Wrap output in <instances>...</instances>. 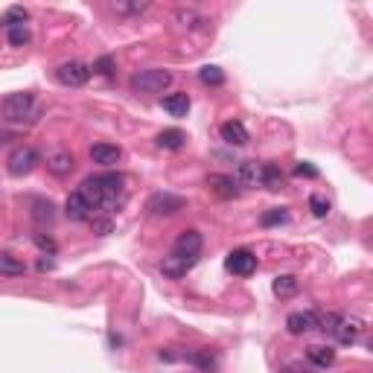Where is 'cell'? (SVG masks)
<instances>
[{
	"mask_svg": "<svg viewBox=\"0 0 373 373\" xmlns=\"http://www.w3.org/2000/svg\"><path fill=\"white\" fill-rule=\"evenodd\" d=\"M79 192L85 196V201L94 207V213H114L126 204V178L120 172H102V175H91L85 178Z\"/></svg>",
	"mask_w": 373,
	"mask_h": 373,
	"instance_id": "1",
	"label": "cell"
},
{
	"mask_svg": "<svg viewBox=\"0 0 373 373\" xmlns=\"http://www.w3.org/2000/svg\"><path fill=\"white\" fill-rule=\"evenodd\" d=\"M318 330L333 335L338 345H356L365 335V321L356 315H324L318 318Z\"/></svg>",
	"mask_w": 373,
	"mask_h": 373,
	"instance_id": "2",
	"label": "cell"
},
{
	"mask_svg": "<svg viewBox=\"0 0 373 373\" xmlns=\"http://www.w3.org/2000/svg\"><path fill=\"white\" fill-rule=\"evenodd\" d=\"M169 85H172V73L160 70V67H149V70H140L131 76V91H138V94H160Z\"/></svg>",
	"mask_w": 373,
	"mask_h": 373,
	"instance_id": "3",
	"label": "cell"
},
{
	"mask_svg": "<svg viewBox=\"0 0 373 373\" xmlns=\"http://www.w3.org/2000/svg\"><path fill=\"white\" fill-rule=\"evenodd\" d=\"M3 117L9 123H24V120H33L35 114V94L29 91H21V94H9L3 99Z\"/></svg>",
	"mask_w": 373,
	"mask_h": 373,
	"instance_id": "4",
	"label": "cell"
},
{
	"mask_svg": "<svg viewBox=\"0 0 373 373\" xmlns=\"http://www.w3.org/2000/svg\"><path fill=\"white\" fill-rule=\"evenodd\" d=\"M88 79H91V67L85 62H65L56 67V82L65 88H82Z\"/></svg>",
	"mask_w": 373,
	"mask_h": 373,
	"instance_id": "5",
	"label": "cell"
},
{
	"mask_svg": "<svg viewBox=\"0 0 373 373\" xmlns=\"http://www.w3.org/2000/svg\"><path fill=\"white\" fill-rule=\"evenodd\" d=\"M184 207H187L184 196H175V192H155V196L149 199L146 210L152 216H172L178 210H184Z\"/></svg>",
	"mask_w": 373,
	"mask_h": 373,
	"instance_id": "6",
	"label": "cell"
},
{
	"mask_svg": "<svg viewBox=\"0 0 373 373\" xmlns=\"http://www.w3.org/2000/svg\"><path fill=\"white\" fill-rule=\"evenodd\" d=\"M6 167H9V172L15 175V178H21V175H29L35 167H38V152L33 146H18L15 152L9 155V160H6Z\"/></svg>",
	"mask_w": 373,
	"mask_h": 373,
	"instance_id": "7",
	"label": "cell"
},
{
	"mask_svg": "<svg viewBox=\"0 0 373 373\" xmlns=\"http://www.w3.org/2000/svg\"><path fill=\"white\" fill-rule=\"evenodd\" d=\"M225 265H228V272H231V274H236V277H248V274L257 272V254H251V251H245V248H236V251L228 254Z\"/></svg>",
	"mask_w": 373,
	"mask_h": 373,
	"instance_id": "8",
	"label": "cell"
},
{
	"mask_svg": "<svg viewBox=\"0 0 373 373\" xmlns=\"http://www.w3.org/2000/svg\"><path fill=\"white\" fill-rule=\"evenodd\" d=\"M201 245H204V240H201V233L199 231H181V236L175 240V245H172V254H178V257H196L199 260V254H201Z\"/></svg>",
	"mask_w": 373,
	"mask_h": 373,
	"instance_id": "9",
	"label": "cell"
},
{
	"mask_svg": "<svg viewBox=\"0 0 373 373\" xmlns=\"http://www.w3.org/2000/svg\"><path fill=\"white\" fill-rule=\"evenodd\" d=\"M65 216L70 222H91L94 219V207L85 201V196L76 190V192H70L67 201H65Z\"/></svg>",
	"mask_w": 373,
	"mask_h": 373,
	"instance_id": "10",
	"label": "cell"
},
{
	"mask_svg": "<svg viewBox=\"0 0 373 373\" xmlns=\"http://www.w3.org/2000/svg\"><path fill=\"white\" fill-rule=\"evenodd\" d=\"M286 330L292 335H309V333H315L318 330V315L315 312H292V315L286 318Z\"/></svg>",
	"mask_w": 373,
	"mask_h": 373,
	"instance_id": "11",
	"label": "cell"
},
{
	"mask_svg": "<svg viewBox=\"0 0 373 373\" xmlns=\"http://www.w3.org/2000/svg\"><path fill=\"white\" fill-rule=\"evenodd\" d=\"M240 187H263V163L257 160H240L236 167V178H233Z\"/></svg>",
	"mask_w": 373,
	"mask_h": 373,
	"instance_id": "12",
	"label": "cell"
},
{
	"mask_svg": "<svg viewBox=\"0 0 373 373\" xmlns=\"http://www.w3.org/2000/svg\"><path fill=\"white\" fill-rule=\"evenodd\" d=\"M196 263H199L196 257H178V254H169V257H163L160 272L167 277H172V280H178V277H184Z\"/></svg>",
	"mask_w": 373,
	"mask_h": 373,
	"instance_id": "13",
	"label": "cell"
},
{
	"mask_svg": "<svg viewBox=\"0 0 373 373\" xmlns=\"http://www.w3.org/2000/svg\"><path fill=\"white\" fill-rule=\"evenodd\" d=\"M207 187H210L219 199H236L240 196V184L231 175H207Z\"/></svg>",
	"mask_w": 373,
	"mask_h": 373,
	"instance_id": "14",
	"label": "cell"
},
{
	"mask_svg": "<svg viewBox=\"0 0 373 373\" xmlns=\"http://www.w3.org/2000/svg\"><path fill=\"white\" fill-rule=\"evenodd\" d=\"M91 158H94V163H99V167H114V163H120L123 149L111 146V143H97V146H91Z\"/></svg>",
	"mask_w": 373,
	"mask_h": 373,
	"instance_id": "15",
	"label": "cell"
},
{
	"mask_svg": "<svg viewBox=\"0 0 373 373\" xmlns=\"http://www.w3.org/2000/svg\"><path fill=\"white\" fill-rule=\"evenodd\" d=\"M73 167H76V160H73V155H70V152H53V155L47 158V169H50L56 178L70 175V172H73Z\"/></svg>",
	"mask_w": 373,
	"mask_h": 373,
	"instance_id": "16",
	"label": "cell"
},
{
	"mask_svg": "<svg viewBox=\"0 0 373 373\" xmlns=\"http://www.w3.org/2000/svg\"><path fill=\"white\" fill-rule=\"evenodd\" d=\"M222 140L231 143V146H242V143H248V129L240 120L222 123Z\"/></svg>",
	"mask_w": 373,
	"mask_h": 373,
	"instance_id": "17",
	"label": "cell"
},
{
	"mask_svg": "<svg viewBox=\"0 0 373 373\" xmlns=\"http://www.w3.org/2000/svg\"><path fill=\"white\" fill-rule=\"evenodd\" d=\"M306 359L315 367H330V365H335V350L324 347V345H312V347H306Z\"/></svg>",
	"mask_w": 373,
	"mask_h": 373,
	"instance_id": "18",
	"label": "cell"
},
{
	"mask_svg": "<svg viewBox=\"0 0 373 373\" xmlns=\"http://www.w3.org/2000/svg\"><path fill=\"white\" fill-rule=\"evenodd\" d=\"M160 149H169V152H175V149H181L187 143V134L181 129H163L158 134V140H155Z\"/></svg>",
	"mask_w": 373,
	"mask_h": 373,
	"instance_id": "19",
	"label": "cell"
},
{
	"mask_svg": "<svg viewBox=\"0 0 373 373\" xmlns=\"http://www.w3.org/2000/svg\"><path fill=\"white\" fill-rule=\"evenodd\" d=\"M283 184H286V175L280 172L277 163H263V187L277 192V190H283Z\"/></svg>",
	"mask_w": 373,
	"mask_h": 373,
	"instance_id": "20",
	"label": "cell"
},
{
	"mask_svg": "<svg viewBox=\"0 0 373 373\" xmlns=\"http://www.w3.org/2000/svg\"><path fill=\"white\" fill-rule=\"evenodd\" d=\"M163 111H169L172 117H187L190 111V97L187 94H169L163 99Z\"/></svg>",
	"mask_w": 373,
	"mask_h": 373,
	"instance_id": "21",
	"label": "cell"
},
{
	"mask_svg": "<svg viewBox=\"0 0 373 373\" xmlns=\"http://www.w3.org/2000/svg\"><path fill=\"white\" fill-rule=\"evenodd\" d=\"M33 219L38 222V225H53V219H56V207H53V201L35 199V201H33Z\"/></svg>",
	"mask_w": 373,
	"mask_h": 373,
	"instance_id": "22",
	"label": "cell"
},
{
	"mask_svg": "<svg viewBox=\"0 0 373 373\" xmlns=\"http://www.w3.org/2000/svg\"><path fill=\"white\" fill-rule=\"evenodd\" d=\"M181 359H187L190 365H196L201 370H213L216 367V356L210 350H192V353H184Z\"/></svg>",
	"mask_w": 373,
	"mask_h": 373,
	"instance_id": "23",
	"label": "cell"
},
{
	"mask_svg": "<svg viewBox=\"0 0 373 373\" xmlns=\"http://www.w3.org/2000/svg\"><path fill=\"white\" fill-rule=\"evenodd\" d=\"M26 272V265L21 260H15L12 254H0V274L3 277H21Z\"/></svg>",
	"mask_w": 373,
	"mask_h": 373,
	"instance_id": "24",
	"label": "cell"
},
{
	"mask_svg": "<svg viewBox=\"0 0 373 373\" xmlns=\"http://www.w3.org/2000/svg\"><path fill=\"white\" fill-rule=\"evenodd\" d=\"M297 289H301V283H297V277H292V274H283V277L274 280V295L277 297H292Z\"/></svg>",
	"mask_w": 373,
	"mask_h": 373,
	"instance_id": "25",
	"label": "cell"
},
{
	"mask_svg": "<svg viewBox=\"0 0 373 373\" xmlns=\"http://www.w3.org/2000/svg\"><path fill=\"white\" fill-rule=\"evenodd\" d=\"M149 6H152L149 0H134V3H126V0H117V3H114V12H117V15H143Z\"/></svg>",
	"mask_w": 373,
	"mask_h": 373,
	"instance_id": "26",
	"label": "cell"
},
{
	"mask_svg": "<svg viewBox=\"0 0 373 373\" xmlns=\"http://www.w3.org/2000/svg\"><path fill=\"white\" fill-rule=\"evenodd\" d=\"M199 79H201L204 85H213V88H219L222 82H225V73H222L216 65H204V67L199 70Z\"/></svg>",
	"mask_w": 373,
	"mask_h": 373,
	"instance_id": "27",
	"label": "cell"
},
{
	"mask_svg": "<svg viewBox=\"0 0 373 373\" xmlns=\"http://www.w3.org/2000/svg\"><path fill=\"white\" fill-rule=\"evenodd\" d=\"M3 29H12V26H24L26 24V9H21V6H12L6 15H3Z\"/></svg>",
	"mask_w": 373,
	"mask_h": 373,
	"instance_id": "28",
	"label": "cell"
},
{
	"mask_svg": "<svg viewBox=\"0 0 373 373\" xmlns=\"http://www.w3.org/2000/svg\"><path fill=\"white\" fill-rule=\"evenodd\" d=\"M6 35H9V44H12V47H24V44H29V29H26V24H24V26H12V29H6Z\"/></svg>",
	"mask_w": 373,
	"mask_h": 373,
	"instance_id": "29",
	"label": "cell"
},
{
	"mask_svg": "<svg viewBox=\"0 0 373 373\" xmlns=\"http://www.w3.org/2000/svg\"><path fill=\"white\" fill-rule=\"evenodd\" d=\"M309 210L315 213L318 219H324V216H330V201H326L324 196H318V192H315V196H309Z\"/></svg>",
	"mask_w": 373,
	"mask_h": 373,
	"instance_id": "30",
	"label": "cell"
},
{
	"mask_svg": "<svg viewBox=\"0 0 373 373\" xmlns=\"http://www.w3.org/2000/svg\"><path fill=\"white\" fill-rule=\"evenodd\" d=\"M94 73H99V76H114V70H117V65H114V58L111 56H102V58H97L94 62V67H91Z\"/></svg>",
	"mask_w": 373,
	"mask_h": 373,
	"instance_id": "31",
	"label": "cell"
},
{
	"mask_svg": "<svg viewBox=\"0 0 373 373\" xmlns=\"http://www.w3.org/2000/svg\"><path fill=\"white\" fill-rule=\"evenodd\" d=\"M283 222H289L286 207H277V210H272V213H265V216H263V225H265V228H272V225H283Z\"/></svg>",
	"mask_w": 373,
	"mask_h": 373,
	"instance_id": "32",
	"label": "cell"
},
{
	"mask_svg": "<svg viewBox=\"0 0 373 373\" xmlns=\"http://www.w3.org/2000/svg\"><path fill=\"white\" fill-rule=\"evenodd\" d=\"M178 21H181V24H187V26H199V24H207V21L201 18V15H199L196 9H181V12H178Z\"/></svg>",
	"mask_w": 373,
	"mask_h": 373,
	"instance_id": "33",
	"label": "cell"
},
{
	"mask_svg": "<svg viewBox=\"0 0 373 373\" xmlns=\"http://www.w3.org/2000/svg\"><path fill=\"white\" fill-rule=\"evenodd\" d=\"M33 240H35V245H38V248H41L44 254H50V257H53V254H56V242L50 240V236H44V233H35Z\"/></svg>",
	"mask_w": 373,
	"mask_h": 373,
	"instance_id": "34",
	"label": "cell"
},
{
	"mask_svg": "<svg viewBox=\"0 0 373 373\" xmlns=\"http://www.w3.org/2000/svg\"><path fill=\"white\" fill-rule=\"evenodd\" d=\"M295 175H297V178H318V169L312 167V163H297Z\"/></svg>",
	"mask_w": 373,
	"mask_h": 373,
	"instance_id": "35",
	"label": "cell"
},
{
	"mask_svg": "<svg viewBox=\"0 0 373 373\" xmlns=\"http://www.w3.org/2000/svg\"><path fill=\"white\" fill-rule=\"evenodd\" d=\"M91 225H94V231H97L99 236L111 233V219H91Z\"/></svg>",
	"mask_w": 373,
	"mask_h": 373,
	"instance_id": "36",
	"label": "cell"
},
{
	"mask_svg": "<svg viewBox=\"0 0 373 373\" xmlns=\"http://www.w3.org/2000/svg\"><path fill=\"white\" fill-rule=\"evenodd\" d=\"M280 373H312V367H304V365H286Z\"/></svg>",
	"mask_w": 373,
	"mask_h": 373,
	"instance_id": "37",
	"label": "cell"
},
{
	"mask_svg": "<svg viewBox=\"0 0 373 373\" xmlns=\"http://www.w3.org/2000/svg\"><path fill=\"white\" fill-rule=\"evenodd\" d=\"M53 265H56L53 260H38V272H50Z\"/></svg>",
	"mask_w": 373,
	"mask_h": 373,
	"instance_id": "38",
	"label": "cell"
},
{
	"mask_svg": "<svg viewBox=\"0 0 373 373\" xmlns=\"http://www.w3.org/2000/svg\"><path fill=\"white\" fill-rule=\"evenodd\" d=\"M6 140H9V134H6V131H0V146H3Z\"/></svg>",
	"mask_w": 373,
	"mask_h": 373,
	"instance_id": "39",
	"label": "cell"
}]
</instances>
